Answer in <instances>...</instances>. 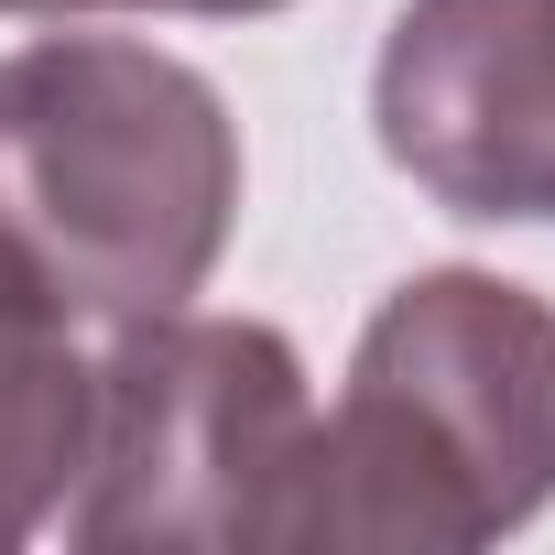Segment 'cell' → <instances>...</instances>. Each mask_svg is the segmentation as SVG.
Here are the masks:
<instances>
[{
  "instance_id": "cell-3",
  "label": "cell",
  "mask_w": 555,
  "mask_h": 555,
  "mask_svg": "<svg viewBox=\"0 0 555 555\" xmlns=\"http://www.w3.org/2000/svg\"><path fill=\"white\" fill-rule=\"evenodd\" d=\"M306 360L261 317H131L88 403L77 544L99 555H295Z\"/></svg>"
},
{
  "instance_id": "cell-1",
  "label": "cell",
  "mask_w": 555,
  "mask_h": 555,
  "mask_svg": "<svg viewBox=\"0 0 555 555\" xmlns=\"http://www.w3.org/2000/svg\"><path fill=\"white\" fill-rule=\"evenodd\" d=\"M555 501V306L501 272H414L317 414L295 555H468Z\"/></svg>"
},
{
  "instance_id": "cell-6",
  "label": "cell",
  "mask_w": 555,
  "mask_h": 555,
  "mask_svg": "<svg viewBox=\"0 0 555 555\" xmlns=\"http://www.w3.org/2000/svg\"><path fill=\"white\" fill-rule=\"evenodd\" d=\"M0 12H44V23H66V12H218V23H240V12H284V0H0Z\"/></svg>"
},
{
  "instance_id": "cell-2",
  "label": "cell",
  "mask_w": 555,
  "mask_h": 555,
  "mask_svg": "<svg viewBox=\"0 0 555 555\" xmlns=\"http://www.w3.org/2000/svg\"><path fill=\"white\" fill-rule=\"evenodd\" d=\"M240 218V131L218 88L120 34L0 55V261L77 327L185 306Z\"/></svg>"
},
{
  "instance_id": "cell-5",
  "label": "cell",
  "mask_w": 555,
  "mask_h": 555,
  "mask_svg": "<svg viewBox=\"0 0 555 555\" xmlns=\"http://www.w3.org/2000/svg\"><path fill=\"white\" fill-rule=\"evenodd\" d=\"M88 403L99 371L77 360V317L0 261V544H23L88 468Z\"/></svg>"
},
{
  "instance_id": "cell-4",
  "label": "cell",
  "mask_w": 555,
  "mask_h": 555,
  "mask_svg": "<svg viewBox=\"0 0 555 555\" xmlns=\"http://www.w3.org/2000/svg\"><path fill=\"white\" fill-rule=\"evenodd\" d=\"M371 120L447 218H555V0H403Z\"/></svg>"
}]
</instances>
